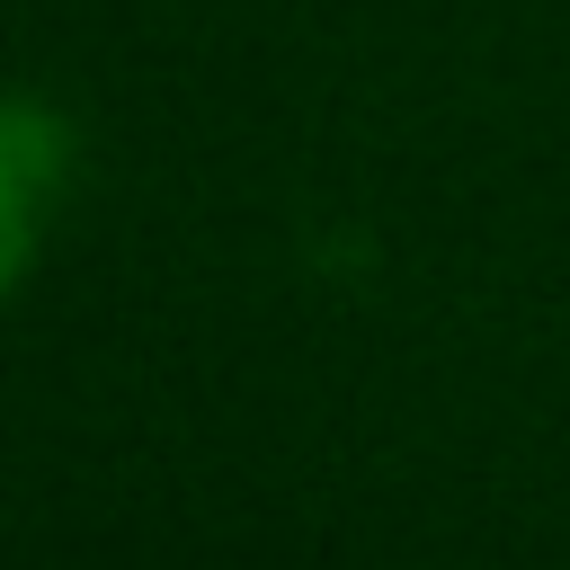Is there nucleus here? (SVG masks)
<instances>
[{
    "label": "nucleus",
    "mask_w": 570,
    "mask_h": 570,
    "mask_svg": "<svg viewBox=\"0 0 570 570\" xmlns=\"http://www.w3.org/2000/svg\"><path fill=\"white\" fill-rule=\"evenodd\" d=\"M62 178V125L45 107H0V294L36 267L45 240V196Z\"/></svg>",
    "instance_id": "nucleus-1"
}]
</instances>
